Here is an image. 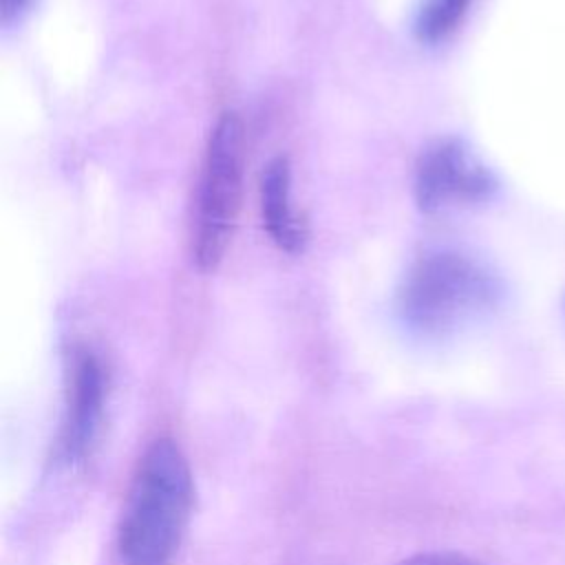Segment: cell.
Returning <instances> with one entry per match:
<instances>
[{"instance_id":"cell-6","label":"cell","mask_w":565,"mask_h":565,"mask_svg":"<svg viewBox=\"0 0 565 565\" xmlns=\"http://www.w3.org/2000/svg\"><path fill=\"white\" fill-rule=\"evenodd\" d=\"M260 216L271 241L296 254L305 247L307 227L291 205V166L287 157L271 159L260 177Z\"/></svg>"},{"instance_id":"cell-3","label":"cell","mask_w":565,"mask_h":565,"mask_svg":"<svg viewBox=\"0 0 565 565\" xmlns=\"http://www.w3.org/2000/svg\"><path fill=\"white\" fill-rule=\"evenodd\" d=\"M243 126L238 115L227 110L210 132L192 214V256L201 269H214L232 241L243 192Z\"/></svg>"},{"instance_id":"cell-7","label":"cell","mask_w":565,"mask_h":565,"mask_svg":"<svg viewBox=\"0 0 565 565\" xmlns=\"http://www.w3.org/2000/svg\"><path fill=\"white\" fill-rule=\"evenodd\" d=\"M475 0H426L417 15V35L424 42L448 38L463 20Z\"/></svg>"},{"instance_id":"cell-8","label":"cell","mask_w":565,"mask_h":565,"mask_svg":"<svg viewBox=\"0 0 565 565\" xmlns=\"http://www.w3.org/2000/svg\"><path fill=\"white\" fill-rule=\"evenodd\" d=\"M399 565H483V563L459 552H426V554L411 556Z\"/></svg>"},{"instance_id":"cell-2","label":"cell","mask_w":565,"mask_h":565,"mask_svg":"<svg viewBox=\"0 0 565 565\" xmlns=\"http://www.w3.org/2000/svg\"><path fill=\"white\" fill-rule=\"evenodd\" d=\"M501 287L492 271L459 252H433L408 269L397 296L402 322L417 335H452L490 313Z\"/></svg>"},{"instance_id":"cell-5","label":"cell","mask_w":565,"mask_h":565,"mask_svg":"<svg viewBox=\"0 0 565 565\" xmlns=\"http://www.w3.org/2000/svg\"><path fill=\"white\" fill-rule=\"evenodd\" d=\"M106 402V371L97 353L79 349L68 366L66 411L60 433V457L66 463H79L97 444Z\"/></svg>"},{"instance_id":"cell-1","label":"cell","mask_w":565,"mask_h":565,"mask_svg":"<svg viewBox=\"0 0 565 565\" xmlns=\"http://www.w3.org/2000/svg\"><path fill=\"white\" fill-rule=\"evenodd\" d=\"M192 512V472L181 448L154 439L137 463L119 521L124 565H170Z\"/></svg>"},{"instance_id":"cell-9","label":"cell","mask_w":565,"mask_h":565,"mask_svg":"<svg viewBox=\"0 0 565 565\" xmlns=\"http://www.w3.org/2000/svg\"><path fill=\"white\" fill-rule=\"evenodd\" d=\"M33 4V0H0L2 24H11L22 18V13Z\"/></svg>"},{"instance_id":"cell-4","label":"cell","mask_w":565,"mask_h":565,"mask_svg":"<svg viewBox=\"0 0 565 565\" xmlns=\"http://www.w3.org/2000/svg\"><path fill=\"white\" fill-rule=\"evenodd\" d=\"M494 190L488 168L459 141L430 146L415 172V196L422 210L439 212L486 201Z\"/></svg>"}]
</instances>
